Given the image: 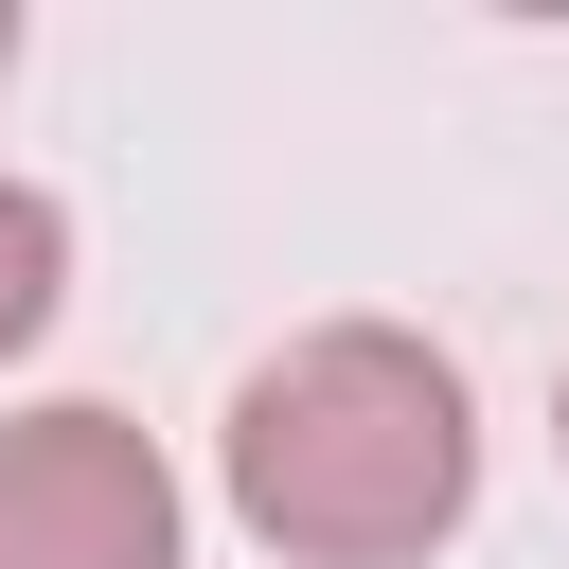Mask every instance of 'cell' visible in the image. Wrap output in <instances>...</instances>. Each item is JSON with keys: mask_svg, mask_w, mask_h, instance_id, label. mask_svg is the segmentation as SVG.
<instances>
[{"mask_svg": "<svg viewBox=\"0 0 569 569\" xmlns=\"http://www.w3.org/2000/svg\"><path fill=\"white\" fill-rule=\"evenodd\" d=\"M213 480H231L249 551H284V569H427L480 498L462 356H427L409 320H302L284 356L231 373Z\"/></svg>", "mask_w": 569, "mask_h": 569, "instance_id": "cell-1", "label": "cell"}, {"mask_svg": "<svg viewBox=\"0 0 569 569\" xmlns=\"http://www.w3.org/2000/svg\"><path fill=\"white\" fill-rule=\"evenodd\" d=\"M0 569H178V462L107 409H0Z\"/></svg>", "mask_w": 569, "mask_h": 569, "instance_id": "cell-2", "label": "cell"}, {"mask_svg": "<svg viewBox=\"0 0 569 569\" xmlns=\"http://www.w3.org/2000/svg\"><path fill=\"white\" fill-rule=\"evenodd\" d=\"M53 302H71V213H53L36 178H0V356H36Z\"/></svg>", "mask_w": 569, "mask_h": 569, "instance_id": "cell-3", "label": "cell"}, {"mask_svg": "<svg viewBox=\"0 0 569 569\" xmlns=\"http://www.w3.org/2000/svg\"><path fill=\"white\" fill-rule=\"evenodd\" d=\"M0 71H18V0H0Z\"/></svg>", "mask_w": 569, "mask_h": 569, "instance_id": "cell-4", "label": "cell"}, {"mask_svg": "<svg viewBox=\"0 0 569 569\" xmlns=\"http://www.w3.org/2000/svg\"><path fill=\"white\" fill-rule=\"evenodd\" d=\"M551 445H569V373H551Z\"/></svg>", "mask_w": 569, "mask_h": 569, "instance_id": "cell-5", "label": "cell"}]
</instances>
